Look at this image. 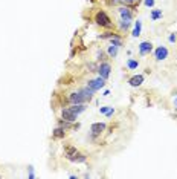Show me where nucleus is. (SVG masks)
<instances>
[{"mask_svg":"<svg viewBox=\"0 0 177 179\" xmlns=\"http://www.w3.org/2000/svg\"><path fill=\"white\" fill-rule=\"evenodd\" d=\"M95 21H96V25H99V26H102V28H110V26H111V18L108 17L107 12H104V11L96 12Z\"/></svg>","mask_w":177,"mask_h":179,"instance_id":"1","label":"nucleus"},{"mask_svg":"<svg viewBox=\"0 0 177 179\" xmlns=\"http://www.w3.org/2000/svg\"><path fill=\"white\" fill-rule=\"evenodd\" d=\"M87 86L92 90H95V92H96V90L102 89V87L106 86V80H104L102 77H98V78H95V80H88Z\"/></svg>","mask_w":177,"mask_h":179,"instance_id":"2","label":"nucleus"},{"mask_svg":"<svg viewBox=\"0 0 177 179\" xmlns=\"http://www.w3.org/2000/svg\"><path fill=\"white\" fill-rule=\"evenodd\" d=\"M61 118H63L66 123H73V121H76L78 115H76L70 107H64L61 110Z\"/></svg>","mask_w":177,"mask_h":179,"instance_id":"3","label":"nucleus"},{"mask_svg":"<svg viewBox=\"0 0 177 179\" xmlns=\"http://www.w3.org/2000/svg\"><path fill=\"white\" fill-rule=\"evenodd\" d=\"M96 72L99 73V77H102L104 80H107V78L110 77V72H111V66H110V63H106V61H102V63L98 66Z\"/></svg>","mask_w":177,"mask_h":179,"instance_id":"4","label":"nucleus"},{"mask_svg":"<svg viewBox=\"0 0 177 179\" xmlns=\"http://www.w3.org/2000/svg\"><path fill=\"white\" fill-rule=\"evenodd\" d=\"M69 101H70L72 104H84L86 103V98L83 97V93H81V90H76V92H72L69 93Z\"/></svg>","mask_w":177,"mask_h":179,"instance_id":"5","label":"nucleus"},{"mask_svg":"<svg viewBox=\"0 0 177 179\" xmlns=\"http://www.w3.org/2000/svg\"><path fill=\"white\" fill-rule=\"evenodd\" d=\"M154 58L157 61H162L165 58H168V48L166 46H157L154 51Z\"/></svg>","mask_w":177,"mask_h":179,"instance_id":"6","label":"nucleus"},{"mask_svg":"<svg viewBox=\"0 0 177 179\" xmlns=\"http://www.w3.org/2000/svg\"><path fill=\"white\" fill-rule=\"evenodd\" d=\"M104 130H106V123H93V124L90 125V132H92V136L101 135Z\"/></svg>","mask_w":177,"mask_h":179,"instance_id":"7","label":"nucleus"},{"mask_svg":"<svg viewBox=\"0 0 177 179\" xmlns=\"http://www.w3.org/2000/svg\"><path fill=\"white\" fill-rule=\"evenodd\" d=\"M153 51V45L150 41H142L139 45V54L141 55H148Z\"/></svg>","mask_w":177,"mask_h":179,"instance_id":"8","label":"nucleus"},{"mask_svg":"<svg viewBox=\"0 0 177 179\" xmlns=\"http://www.w3.org/2000/svg\"><path fill=\"white\" fill-rule=\"evenodd\" d=\"M142 83H143V75H134V77H131L128 80V84L131 87H139Z\"/></svg>","mask_w":177,"mask_h":179,"instance_id":"9","label":"nucleus"},{"mask_svg":"<svg viewBox=\"0 0 177 179\" xmlns=\"http://www.w3.org/2000/svg\"><path fill=\"white\" fill-rule=\"evenodd\" d=\"M118 12H119V16L122 20H131L133 18V12L128 9V8H124V6H121L119 9H118Z\"/></svg>","mask_w":177,"mask_h":179,"instance_id":"10","label":"nucleus"},{"mask_svg":"<svg viewBox=\"0 0 177 179\" xmlns=\"http://www.w3.org/2000/svg\"><path fill=\"white\" fill-rule=\"evenodd\" d=\"M162 17H163V12H162V9H153V11L150 12V18H151L153 21H156V20H160Z\"/></svg>","mask_w":177,"mask_h":179,"instance_id":"11","label":"nucleus"},{"mask_svg":"<svg viewBox=\"0 0 177 179\" xmlns=\"http://www.w3.org/2000/svg\"><path fill=\"white\" fill-rule=\"evenodd\" d=\"M141 31H142V21H141V20H138V21L134 23V28H133L131 35H133V37H139V35H141Z\"/></svg>","mask_w":177,"mask_h":179,"instance_id":"12","label":"nucleus"},{"mask_svg":"<svg viewBox=\"0 0 177 179\" xmlns=\"http://www.w3.org/2000/svg\"><path fill=\"white\" fill-rule=\"evenodd\" d=\"M127 68H128L130 71H134V69L139 68V61L134 60V58H128V61H127Z\"/></svg>","mask_w":177,"mask_h":179,"instance_id":"13","label":"nucleus"},{"mask_svg":"<svg viewBox=\"0 0 177 179\" xmlns=\"http://www.w3.org/2000/svg\"><path fill=\"white\" fill-rule=\"evenodd\" d=\"M53 138H64V135H66V129L64 127H57L55 130H53Z\"/></svg>","mask_w":177,"mask_h":179,"instance_id":"14","label":"nucleus"},{"mask_svg":"<svg viewBox=\"0 0 177 179\" xmlns=\"http://www.w3.org/2000/svg\"><path fill=\"white\" fill-rule=\"evenodd\" d=\"M70 161L78 162V164H79V162H86V161H87V156H86V155H83V153H78V152H76V153H75V156L72 158Z\"/></svg>","mask_w":177,"mask_h":179,"instance_id":"15","label":"nucleus"},{"mask_svg":"<svg viewBox=\"0 0 177 179\" xmlns=\"http://www.w3.org/2000/svg\"><path fill=\"white\" fill-rule=\"evenodd\" d=\"M118 46H115V45H110L108 48H107V54H108V57L110 58H113V57H116L118 55Z\"/></svg>","mask_w":177,"mask_h":179,"instance_id":"16","label":"nucleus"},{"mask_svg":"<svg viewBox=\"0 0 177 179\" xmlns=\"http://www.w3.org/2000/svg\"><path fill=\"white\" fill-rule=\"evenodd\" d=\"M70 109L75 112V113H76V115H79L81 112H84V110H86V106H84V104H72Z\"/></svg>","mask_w":177,"mask_h":179,"instance_id":"17","label":"nucleus"},{"mask_svg":"<svg viewBox=\"0 0 177 179\" xmlns=\"http://www.w3.org/2000/svg\"><path fill=\"white\" fill-rule=\"evenodd\" d=\"M130 25H131V20H122V18H121V21H119V29H121V31H127V29L130 28Z\"/></svg>","mask_w":177,"mask_h":179,"instance_id":"18","label":"nucleus"},{"mask_svg":"<svg viewBox=\"0 0 177 179\" xmlns=\"http://www.w3.org/2000/svg\"><path fill=\"white\" fill-rule=\"evenodd\" d=\"M76 152H78V150H76L75 147H67V148H66V158H67V159H72Z\"/></svg>","mask_w":177,"mask_h":179,"instance_id":"19","label":"nucleus"},{"mask_svg":"<svg viewBox=\"0 0 177 179\" xmlns=\"http://www.w3.org/2000/svg\"><path fill=\"white\" fill-rule=\"evenodd\" d=\"M115 35H118V34H113V32H104V34L101 35V38H102V40H110L111 37H115Z\"/></svg>","mask_w":177,"mask_h":179,"instance_id":"20","label":"nucleus"},{"mask_svg":"<svg viewBox=\"0 0 177 179\" xmlns=\"http://www.w3.org/2000/svg\"><path fill=\"white\" fill-rule=\"evenodd\" d=\"M168 41H170V43H173V45L177 41V35L174 34V32H171V34L168 35Z\"/></svg>","mask_w":177,"mask_h":179,"instance_id":"21","label":"nucleus"},{"mask_svg":"<svg viewBox=\"0 0 177 179\" xmlns=\"http://www.w3.org/2000/svg\"><path fill=\"white\" fill-rule=\"evenodd\" d=\"M143 5L147 8H151V6H154V0H143Z\"/></svg>","mask_w":177,"mask_h":179,"instance_id":"22","label":"nucleus"},{"mask_svg":"<svg viewBox=\"0 0 177 179\" xmlns=\"http://www.w3.org/2000/svg\"><path fill=\"white\" fill-rule=\"evenodd\" d=\"M113 113H115V109H113V107H110V109H108V112H107L106 115L108 116V118H110V116H113Z\"/></svg>","mask_w":177,"mask_h":179,"instance_id":"23","label":"nucleus"},{"mask_svg":"<svg viewBox=\"0 0 177 179\" xmlns=\"http://www.w3.org/2000/svg\"><path fill=\"white\" fill-rule=\"evenodd\" d=\"M108 109H110L108 106H106V107H101V109H99V113H104V115H106L107 112H108Z\"/></svg>","mask_w":177,"mask_h":179,"instance_id":"24","label":"nucleus"},{"mask_svg":"<svg viewBox=\"0 0 177 179\" xmlns=\"http://www.w3.org/2000/svg\"><path fill=\"white\" fill-rule=\"evenodd\" d=\"M34 176H35V175H34V167H29V178L32 179Z\"/></svg>","mask_w":177,"mask_h":179,"instance_id":"25","label":"nucleus"},{"mask_svg":"<svg viewBox=\"0 0 177 179\" xmlns=\"http://www.w3.org/2000/svg\"><path fill=\"white\" fill-rule=\"evenodd\" d=\"M124 3H134V2H138V0H122Z\"/></svg>","mask_w":177,"mask_h":179,"instance_id":"26","label":"nucleus"},{"mask_svg":"<svg viewBox=\"0 0 177 179\" xmlns=\"http://www.w3.org/2000/svg\"><path fill=\"white\" fill-rule=\"evenodd\" d=\"M174 106H176V107H177V98H176V100H174Z\"/></svg>","mask_w":177,"mask_h":179,"instance_id":"27","label":"nucleus"}]
</instances>
